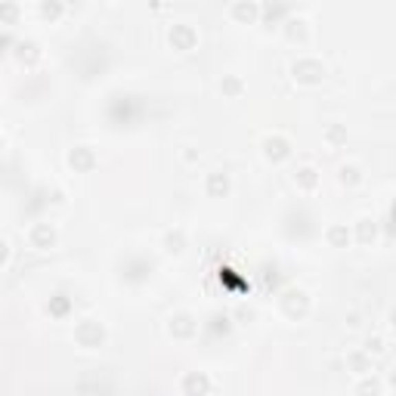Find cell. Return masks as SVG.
<instances>
[{"instance_id":"cell-1","label":"cell","mask_w":396,"mask_h":396,"mask_svg":"<svg viewBox=\"0 0 396 396\" xmlns=\"http://www.w3.org/2000/svg\"><path fill=\"white\" fill-rule=\"evenodd\" d=\"M74 340H78L80 346H87V350H93V346H99L105 340V328L93 319H84V322H78V328H74Z\"/></svg>"},{"instance_id":"cell-2","label":"cell","mask_w":396,"mask_h":396,"mask_svg":"<svg viewBox=\"0 0 396 396\" xmlns=\"http://www.w3.org/2000/svg\"><path fill=\"white\" fill-rule=\"evenodd\" d=\"M291 74H294V80H300V84H319V80L325 78V68H322L319 59H297L294 65H291Z\"/></svg>"},{"instance_id":"cell-3","label":"cell","mask_w":396,"mask_h":396,"mask_svg":"<svg viewBox=\"0 0 396 396\" xmlns=\"http://www.w3.org/2000/svg\"><path fill=\"white\" fill-rule=\"evenodd\" d=\"M167 37H170V47H173V50H183V53H186V50L195 47V41H198L195 28H192V25H186V22L173 25L170 34H167Z\"/></svg>"},{"instance_id":"cell-4","label":"cell","mask_w":396,"mask_h":396,"mask_svg":"<svg viewBox=\"0 0 396 396\" xmlns=\"http://www.w3.org/2000/svg\"><path fill=\"white\" fill-rule=\"evenodd\" d=\"M183 393L186 396H208L210 393V377L204 371H189L183 377Z\"/></svg>"},{"instance_id":"cell-5","label":"cell","mask_w":396,"mask_h":396,"mask_svg":"<svg viewBox=\"0 0 396 396\" xmlns=\"http://www.w3.org/2000/svg\"><path fill=\"white\" fill-rule=\"evenodd\" d=\"M263 155L270 161H285L291 155V142L285 140V136H278V133L276 136H266V140H263Z\"/></svg>"},{"instance_id":"cell-6","label":"cell","mask_w":396,"mask_h":396,"mask_svg":"<svg viewBox=\"0 0 396 396\" xmlns=\"http://www.w3.org/2000/svg\"><path fill=\"white\" fill-rule=\"evenodd\" d=\"M167 331H170L173 338H192V334L198 331V322H195V316H189V313H177L170 319V325H167Z\"/></svg>"},{"instance_id":"cell-7","label":"cell","mask_w":396,"mask_h":396,"mask_svg":"<svg viewBox=\"0 0 396 396\" xmlns=\"http://www.w3.org/2000/svg\"><path fill=\"white\" fill-rule=\"evenodd\" d=\"M28 241L34 248H41V251H47V248H53V241H56V229L50 226V223H34L28 232Z\"/></svg>"},{"instance_id":"cell-8","label":"cell","mask_w":396,"mask_h":396,"mask_svg":"<svg viewBox=\"0 0 396 396\" xmlns=\"http://www.w3.org/2000/svg\"><path fill=\"white\" fill-rule=\"evenodd\" d=\"M282 307H285V313H288V316H303V313H307V307H309L307 291H300V288L288 291V294L282 297Z\"/></svg>"},{"instance_id":"cell-9","label":"cell","mask_w":396,"mask_h":396,"mask_svg":"<svg viewBox=\"0 0 396 396\" xmlns=\"http://www.w3.org/2000/svg\"><path fill=\"white\" fill-rule=\"evenodd\" d=\"M68 164H72L74 170L87 173V170H93V164H96V155H93V148L78 146V148H72V155H68Z\"/></svg>"},{"instance_id":"cell-10","label":"cell","mask_w":396,"mask_h":396,"mask_svg":"<svg viewBox=\"0 0 396 396\" xmlns=\"http://www.w3.org/2000/svg\"><path fill=\"white\" fill-rule=\"evenodd\" d=\"M204 189H208V195H226L229 192V177L226 173H208V183H204Z\"/></svg>"},{"instance_id":"cell-11","label":"cell","mask_w":396,"mask_h":396,"mask_svg":"<svg viewBox=\"0 0 396 396\" xmlns=\"http://www.w3.org/2000/svg\"><path fill=\"white\" fill-rule=\"evenodd\" d=\"M325 239H328V245H331V248H346V245H350V229L340 226V223H334V226H328Z\"/></svg>"},{"instance_id":"cell-12","label":"cell","mask_w":396,"mask_h":396,"mask_svg":"<svg viewBox=\"0 0 396 396\" xmlns=\"http://www.w3.org/2000/svg\"><path fill=\"white\" fill-rule=\"evenodd\" d=\"M294 179H297V186L300 189H316V183H319V173H316V167H300V170L294 173Z\"/></svg>"},{"instance_id":"cell-13","label":"cell","mask_w":396,"mask_h":396,"mask_svg":"<svg viewBox=\"0 0 396 396\" xmlns=\"http://www.w3.org/2000/svg\"><path fill=\"white\" fill-rule=\"evenodd\" d=\"M232 16L241 19V22H254L260 16V6L257 3H232Z\"/></svg>"},{"instance_id":"cell-14","label":"cell","mask_w":396,"mask_h":396,"mask_svg":"<svg viewBox=\"0 0 396 396\" xmlns=\"http://www.w3.org/2000/svg\"><path fill=\"white\" fill-rule=\"evenodd\" d=\"M16 56H19L22 62H34L37 56H41V50H37L34 41H19V43H16Z\"/></svg>"},{"instance_id":"cell-15","label":"cell","mask_w":396,"mask_h":396,"mask_svg":"<svg viewBox=\"0 0 396 396\" xmlns=\"http://www.w3.org/2000/svg\"><path fill=\"white\" fill-rule=\"evenodd\" d=\"M375 235H377L375 220H359V223H356V239L362 241V245H368V241H375Z\"/></svg>"},{"instance_id":"cell-16","label":"cell","mask_w":396,"mask_h":396,"mask_svg":"<svg viewBox=\"0 0 396 396\" xmlns=\"http://www.w3.org/2000/svg\"><path fill=\"white\" fill-rule=\"evenodd\" d=\"M346 365H350L353 371H359V375L371 371V359H368V353H350V356H346Z\"/></svg>"},{"instance_id":"cell-17","label":"cell","mask_w":396,"mask_h":396,"mask_svg":"<svg viewBox=\"0 0 396 396\" xmlns=\"http://www.w3.org/2000/svg\"><path fill=\"white\" fill-rule=\"evenodd\" d=\"M338 179H340L344 186H356L359 179H362V173H359L356 164H344V167H340V173H338Z\"/></svg>"},{"instance_id":"cell-18","label":"cell","mask_w":396,"mask_h":396,"mask_svg":"<svg viewBox=\"0 0 396 396\" xmlns=\"http://www.w3.org/2000/svg\"><path fill=\"white\" fill-rule=\"evenodd\" d=\"M183 245H186V235L179 232V229H173V232L164 235V248H167L170 254H179V251H183Z\"/></svg>"},{"instance_id":"cell-19","label":"cell","mask_w":396,"mask_h":396,"mask_svg":"<svg viewBox=\"0 0 396 396\" xmlns=\"http://www.w3.org/2000/svg\"><path fill=\"white\" fill-rule=\"evenodd\" d=\"M359 396H381V381L377 377H365L359 384Z\"/></svg>"},{"instance_id":"cell-20","label":"cell","mask_w":396,"mask_h":396,"mask_svg":"<svg viewBox=\"0 0 396 396\" xmlns=\"http://www.w3.org/2000/svg\"><path fill=\"white\" fill-rule=\"evenodd\" d=\"M325 140L328 142H334V146H340V142L346 140V133H344V127H338V124H331V127L325 130Z\"/></svg>"},{"instance_id":"cell-21","label":"cell","mask_w":396,"mask_h":396,"mask_svg":"<svg viewBox=\"0 0 396 396\" xmlns=\"http://www.w3.org/2000/svg\"><path fill=\"white\" fill-rule=\"evenodd\" d=\"M19 6L16 3H0V22H16Z\"/></svg>"},{"instance_id":"cell-22","label":"cell","mask_w":396,"mask_h":396,"mask_svg":"<svg viewBox=\"0 0 396 396\" xmlns=\"http://www.w3.org/2000/svg\"><path fill=\"white\" fill-rule=\"evenodd\" d=\"M365 353H368V356H371V353H377V356H381V353H387V340H384V338H371L368 340V350H365Z\"/></svg>"},{"instance_id":"cell-23","label":"cell","mask_w":396,"mask_h":396,"mask_svg":"<svg viewBox=\"0 0 396 396\" xmlns=\"http://www.w3.org/2000/svg\"><path fill=\"white\" fill-rule=\"evenodd\" d=\"M41 16H47V19L62 16V6L59 3H41Z\"/></svg>"},{"instance_id":"cell-24","label":"cell","mask_w":396,"mask_h":396,"mask_svg":"<svg viewBox=\"0 0 396 396\" xmlns=\"http://www.w3.org/2000/svg\"><path fill=\"white\" fill-rule=\"evenodd\" d=\"M220 87H223L226 93H239V90H241V80H239V78H226Z\"/></svg>"},{"instance_id":"cell-25","label":"cell","mask_w":396,"mask_h":396,"mask_svg":"<svg viewBox=\"0 0 396 396\" xmlns=\"http://www.w3.org/2000/svg\"><path fill=\"white\" fill-rule=\"evenodd\" d=\"M10 260V245H6V239H0V266Z\"/></svg>"},{"instance_id":"cell-26","label":"cell","mask_w":396,"mask_h":396,"mask_svg":"<svg viewBox=\"0 0 396 396\" xmlns=\"http://www.w3.org/2000/svg\"><path fill=\"white\" fill-rule=\"evenodd\" d=\"M235 319H241V322H251V319H254V309H245V307H241L239 313H235Z\"/></svg>"},{"instance_id":"cell-27","label":"cell","mask_w":396,"mask_h":396,"mask_svg":"<svg viewBox=\"0 0 396 396\" xmlns=\"http://www.w3.org/2000/svg\"><path fill=\"white\" fill-rule=\"evenodd\" d=\"M6 43H10V37H6V34H0V47H6Z\"/></svg>"},{"instance_id":"cell-28","label":"cell","mask_w":396,"mask_h":396,"mask_svg":"<svg viewBox=\"0 0 396 396\" xmlns=\"http://www.w3.org/2000/svg\"><path fill=\"white\" fill-rule=\"evenodd\" d=\"M0 148H3V136H0Z\"/></svg>"}]
</instances>
